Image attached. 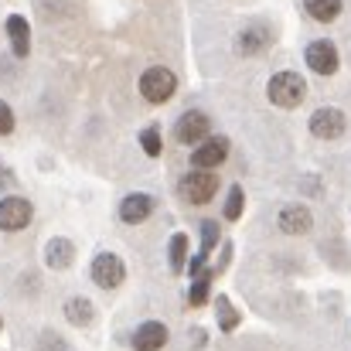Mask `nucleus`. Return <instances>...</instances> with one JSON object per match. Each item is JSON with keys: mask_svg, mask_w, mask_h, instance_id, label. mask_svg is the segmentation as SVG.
<instances>
[{"mask_svg": "<svg viewBox=\"0 0 351 351\" xmlns=\"http://www.w3.org/2000/svg\"><path fill=\"white\" fill-rule=\"evenodd\" d=\"M215 242H219V226H215V222H205V226H202V252L208 256V252L215 249Z\"/></svg>", "mask_w": 351, "mask_h": 351, "instance_id": "23", "label": "nucleus"}, {"mask_svg": "<svg viewBox=\"0 0 351 351\" xmlns=\"http://www.w3.org/2000/svg\"><path fill=\"white\" fill-rule=\"evenodd\" d=\"M7 188H14V171L0 167V191H7Z\"/></svg>", "mask_w": 351, "mask_h": 351, "instance_id": "26", "label": "nucleus"}, {"mask_svg": "<svg viewBox=\"0 0 351 351\" xmlns=\"http://www.w3.org/2000/svg\"><path fill=\"white\" fill-rule=\"evenodd\" d=\"M174 89H178V79H174V72L164 69V65H154V69H147V72L140 75V96H143L147 103H154V106L167 103V99L174 96Z\"/></svg>", "mask_w": 351, "mask_h": 351, "instance_id": "2", "label": "nucleus"}, {"mask_svg": "<svg viewBox=\"0 0 351 351\" xmlns=\"http://www.w3.org/2000/svg\"><path fill=\"white\" fill-rule=\"evenodd\" d=\"M41 345H45V351H65V341L55 335H41Z\"/></svg>", "mask_w": 351, "mask_h": 351, "instance_id": "25", "label": "nucleus"}, {"mask_svg": "<svg viewBox=\"0 0 351 351\" xmlns=\"http://www.w3.org/2000/svg\"><path fill=\"white\" fill-rule=\"evenodd\" d=\"M266 41H269L266 27H245V31L239 34V51H242V55H259V51L266 48Z\"/></svg>", "mask_w": 351, "mask_h": 351, "instance_id": "16", "label": "nucleus"}, {"mask_svg": "<svg viewBox=\"0 0 351 351\" xmlns=\"http://www.w3.org/2000/svg\"><path fill=\"white\" fill-rule=\"evenodd\" d=\"M31 219H34V208L27 198H17V195L0 198V232H21L31 226Z\"/></svg>", "mask_w": 351, "mask_h": 351, "instance_id": "3", "label": "nucleus"}, {"mask_svg": "<svg viewBox=\"0 0 351 351\" xmlns=\"http://www.w3.org/2000/svg\"><path fill=\"white\" fill-rule=\"evenodd\" d=\"M7 38H10L14 55L17 58H27V51H31V27H27V21L21 14H10L7 17Z\"/></svg>", "mask_w": 351, "mask_h": 351, "instance_id": "13", "label": "nucleus"}, {"mask_svg": "<svg viewBox=\"0 0 351 351\" xmlns=\"http://www.w3.org/2000/svg\"><path fill=\"white\" fill-rule=\"evenodd\" d=\"M208 133H212V123H208V117H205L202 110H188L184 117L174 123L178 143H202Z\"/></svg>", "mask_w": 351, "mask_h": 351, "instance_id": "7", "label": "nucleus"}, {"mask_svg": "<svg viewBox=\"0 0 351 351\" xmlns=\"http://www.w3.org/2000/svg\"><path fill=\"white\" fill-rule=\"evenodd\" d=\"M226 157H229V140H226V136H205V140L195 147L191 164L202 167V171H212V167L226 164Z\"/></svg>", "mask_w": 351, "mask_h": 351, "instance_id": "6", "label": "nucleus"}, {"mask_svg": "<svg viewBox=\"0 0 351 351\" xmlns=\"http://www.w3.org/2000/svg\"><path fill=\"white\" fill-rule=\"evenodd\" d=\"M164 345H167V328L160 321H147L133 335V348L136 351H160Z\"/></svg>", "mask_w": 351, "mask_h": 351, "instance_id": "11", "label": "nucleus"}, {"mask_svg": "<svg viewBox=\"0 0 351 351\" xmlns=\"http://www.w3.org/2000/svg\"><path fill=\"white\" fill-rule=\"evenodd\" d=\"M150 212H154V198H150V195H126L123 205H119V219H123L126 226H140V222H147Z\"/></svg>", "mask_w": 351, "mask_h": 351, "instance_id": "10", "label": "nucleus"}, {"mask_svg": "<svg viewBox=\"0 0 351 351\" xmlns=\"http://www.w3.org/2000/svg\"><path fill=\"white\" fill-rule=\"evenodd\" d=\"M215 307H219V328H222V331H235V324H239V311L229 304V297H219Z\"/></svg>", "mask_w": 351, "mask_h": 351, "instance_id": "18", "label": "nucleus"}, {"mask_svg": "<svg viewBox=\"0 0 351 351\" xmlns=\"http://www.w3.org/2000/svg\"><path fill=\"white\" fill-rule=\"evenodd\" d=\"M65 321H72V324H79V328H89V324L96 321V307H93L86 297H72V300L65 304Z\"/></svg>", "mask_w": 351, "mask_h": 351, "instance_id": "15", "label": "nucleus"}, {"mask_svg": "<svg viewBox=\"0 0 351 351\" xmlns=\"http://www.w3.org/2000/svg\"><path fill=\"white\" fill-rule=\"evenodd\" d=\"M205 300H208V276L202 273V276L195 280V287L188 290V304H191V307H202Z\"/></svg>", "mask_w": 351, "mask_h": 351, "instance_id": "21", "label": "nucleus"}, {"mask_svg": "<svg viewBox=\"0 0 351 351\" xmlns=\"http://www.w3.org/2000/svg\"><path fill=\"white\" fill-rule=\"evenodd\" d=\"M266 96H269L273 106L293 110V106H300V99L307 96V82H304L297 72H276V75L269 79V86H266Z\"/></svg>", "mask_w": 351, "mask_h": 351, "instance_id": "1", "label": "nucleus"}, {"mask_svg": "<svg viewBox=\"0 0 351 351\" xmlns=\"http://www.w3.org/2000/svg\"><path fill=\"white\" fill-rule=\"evenodd\" d=\"M0 328H3V321H0Z\"/></svg>", "mask_w": 351, "mask_h": 351, "instance_id": "27", "label": "nucleus"}, {"mask_svg": "<svg viewBox=\"0 0 351 351\" xmlns=\"http://www.w3.org/2000/svg\"><path fill=\"white\" fill-rule=\"evenodd\" d=\"M307 65H311V72H317V75H335L338 72V48L331 45V41H311L307 45Z\"/></svg>", "mask_w": 351, "mask_h": 351, "instance_id": "9", "label": "nucleus"}, {"mask_svg": "<svg viewBox=\"0 0 351 351\" xmlns=\"http://www.w3.org/2000/svg\"><path fill=\"white\" fill-rule=\"evenodd\" d=\"M242 202H245V198H242V188L232 184V191H229V198H226V219H229V222H235V219L242 215Z\"/></svg>", "mask_w": 351, "mask_h": 351, "instance_id": "22", "label": "nucleus"}, {"mask_svg": "<svg viewBox=\"0 0 351 351\" xmlns=\"http://www.w3.org/2000/svg\"><path fill=\"white\" fill-rule=\"evenodd\" d=\"M304 10H307L314 21L328 24V21H335V17L341 14V0H304Z\"/></svg>", "mask_w": 351, "mask_h": 351, "instance_id": "17", "label": "nucleus"}, {"mask_svg": "<svg viewBox=\"0 0 351 351\" xmlns=\"http://www.w3.org/2000/svg\"><path fill=\"white\" fill-rule=\"evenodd\" d=\"M72 259H75V245H72L69 239H51V242H48V249H45V263H48L51 269H69Z\"/></svg>", "mask_w": 351, "mask_h": 351, "instance_id": "14", "label": "nucleus"}, {"mask_svg": "<svg viewBox=\"0 0 351 351\" xmlns=\"http://www.w3.org/2000/svg\"><path fill=\"white\" fill-rule=\"evenodd\" d=\"M184 256H188V235H174V239H171V256H167L174 273L184 269Z\"/></svg>", "mask_w": 351, "mask_h": 351, "instance_id": "19", "label": "nucleus"}, {"mask_svg": "<svg viewBox=\"0 0 351 351\" xmlns=\"http://www.w3.org/2000/svg\"><path fill=\"white\" fill-rule=\"evenodd\" d=\"M311 226H314V215H311L304 205H287V208L280 212V232L304 235V232H311Z\"/></svg>", "mask_w": 351, "mask_h": 351, "instance_id": "12", "label": "nucleus"}, {"mask_svg": "<svg viewBox=\"0 0 351 351\" xmlns=\"http://www.w3.org/2000/svg\"><path fill=\"white\" fill-rule=\"evenodd\" d=\"M215 191H219V178L212 174V171H191L184 181H181V195L191 202V205H208L212 198H215Z\"/></svg>", "mask_w": 351, "mask_h": 351, "instance_id": "4", "label": "nucleus"}, {"mask_svg": "<svg viewBox=\"0 0 351 351\" xmlns=\"http://www.w3.org/2000/svg\"><path fill=\"white\" fill-rule=\"evenodd\" d=\"M7 133H14V110L0 99V136H7Z\"/></svg>", "mask_w": 351, "mask_h": 351, "instance_id": "24", "label": "nucleus"}, {"mask_svg": "<svg viewBox=\"0 0 351 351\" xmlns=\"http://www.w3.org/2000/svg\"><path fill=\"white\" fill-rule=\"evenodd\" d=\"M140 143H143L147 157H157V154H160V130H157V126H147V130L140 133Z\"/></svg>", "mask_w": 351, "mask_h": 351, "instance_id": "20", "label": "nucleus"}, {"mask_svg": "<svg viewBox=\"0 0 351 351\" xmlns=\"http://www.w3.org/2000/svg\"><path fill=\"white\" fill-rule=\"evenodd\" d=\"M123 276H126V266H123L119 256H113V252H99V256L93 259V280H96V287L117 290L119 283H123Z\"/></svg>", "mask_w": 351, "mask_h": 351, "instance_id": "5", "label": "nucleus"}, {"mask_svg": "<svg viewBox=\"0 0 351 351\" xmlns=\"http://www.w3.org/2000/svg\"><path fill=\"white\" fill-rule=\"evenodd\" d=\"M345 126H348V119L341 110H331V106H324V110H317L314 117H311V133L317 136V140H338L341 133H345Z\"/></svg>", "mask_w": 351, "mask_h": 351, "instance_id": "8", "label": "nucleus"}]
</instances>
